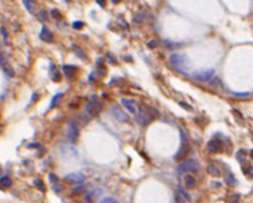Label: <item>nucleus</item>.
Masks as SVG:
<instances>
[{
  "label": "nucleus",
  "instance_id": "32",
  "mask_svg": "<svg viewBox=\"0 0 253 203\" xmlns=\"http://www.w3.org/2000/svg\"><path fill=\"white\" fill-rule=\"evenodd\" d=\"M53 190L56 193H60L61 191H62V185L61 184H58V183H56V184H54V187H53Z\"/></svg>",
  "mask_w": 253,
  "mask_h": 203
},
{
  "label": "nucleus",
  "instance_id": "4",
  "mask_svg": "<svg viewBox=\"0 0 253 203\" xmlns=\"http://www.w3.org/2000/svg\"><path fill=\"white\" fill-rule=\"evenodd\" d=\"M100 110H102V104H100L98 97L96 95H92L89 102L86 104V112L91 116H96L98 115Z\"/></svg>",
  "mask_w": 253,
  "mask_h": 203
},
{
  "label": "nucleus",
  "instance_id": "29",
  "mask_svg": "<svg viewBox=\"0 0 253 203\" xmlns=\"http://www.w3.org/2000/svg\"><path fill=\"white\" fill-rule=\"evenodd\" d=\"M100 203H118V201L115 199H113V197H105V199L102 200Z\"/></svg>",
  "mask_w": 253,
  "mask_h": 203
},
{
  "label": "nucleus",
  "instance_id": "38",
  "mask_svg": "<svg viewBox=\"0 0 253 203\" xmlns=\"http://www.w3.org/2000/svg\"><path fill=\"white\" fill-rule=\"evenodd\" d=\"M235 95H237V96H241V97H246L249 96V93H234Z\"/></svg>",
  "mask_w": 253,
  "mask_h": 203
},
{
  "label": "nucleus",
  "instance_id": "31",
  "mask_svg": "<svg viewBox=\"0 0 253 203\" xmlns=\"http://www.w3.org/2000/svg\"><path fill=\"white\" fill-rule=\"evenodd\" d=\"M49 180L51 181V183H55V184H56V183H58V178H57V176L55 175V174H53V172H51V174H49Z\"/></svg>",
  "mask_w": 253,
  "mask_h": 203
},
{
  "label": "nucleus",
  "instance_id": "21",
  "mask_svg": "<svg viewBox=\"0 0 253 203\" xmlns=\"http://www.w3.org/2000/svg\"><path fill=\"white\" fill-rule=\"evenodd\" d=\"M177 191H178V194L180 195L182 199H184L185 201H191V197H189V195H188L187 193H186V191H185L184 188L181 187V186H178V188H177Z\"/></svg>",
  "mask_w": 253,
  "mask_h": 203
},
{
  "label": "nucleus",
  "instance_id": "28",
  "mask_svg": "<svg viewBox=\"0 0 253 203\" xmlns=\"http://www.w3.org/2000/svg\"><path fill=\"white\" fill-rule=\"evenodd\" d=\"M86 190V186H78V187H75V188H73V191H72V193L73 194H76V193H82V192Z\"/></svg>",
  "mask_w": 253,
  "mask_h": 203
},
{
  "label": "nucleus",
  "instance_id": "1",
  "mask_svg": "<svg viewBox=\"0 0 253 203\" xmlns=\"http://www.w3.org/2000/svg\"><path fill=\"white\" fill-rule=\"evenodd\" d=\"M157 115H159V112H157V110H155L154 107L139 105L136 120H137V122L140 126H147V125H150L152 121H154V120L156 119Z\"/></svg>",
  "mask_w": 253,
  "mask_h": 203
},
{
  "label": "nucleus",
  "instance_id": "14",
  "mask_svg": "<svg viewBox=\"0 0 253 203\" xmlns=\"http://www.w3.org/2000/svg\"><path fill=\"white\" fill-rule=\"evenodd\" d=\"M50 78H51V80H53V81H60V80H61L60 71L57 70L56 65H54V64H51V65H50Z\"/></svg>",
  "mask_w": 253,
  "mask_h": 203
},
{
  "label": "nucleus",
  "instance_id": "3",
  "mask_svg": "<svg viewBox=\"0 0 253 203\" xmlns=\"http://www.w3.org/2000/svg\"><path fill=\"white\" fill-rule=\"evenodd\" d=\"M198 170H200V163L195 159L186 160L185 162H182L177 167V172L179 175L185 174V172H197Z\"/></svg>",
  "mask_w": 253,
  "mask_h": 203
},
{
  "label": "nucleus",
  "instance_id": "22",
  "mask_svg": "<svg viewBox=\"0 0 253 203\" xmlns=\"http://www.w3.org/2000/svg\"><path fill=\"white\" fill-rule=\"evenodd\" d=\"M37 17H38V19H39V21H41V22H46V21L48 19L47 12H46L45 9L40 10V12H39V14H37Z\"/></svg>",
  "mask_w": 253,
  "mask_h": 203
},
{
  "label": "nucleus",
  "instance_id": "5",
  "mask_svg": "<svg viewBox=\"0 0 253 203\" xmlns=\"http://www.w3.org/2000/svg\"><path fill=\"white\" fill-rule=\"evenodd\" d=\"M216 74V71L214 69H205V70H201V71L194 72L192 77L193 79H195L196 81H201V82H206L210 81L211 79L213 78V75Z\"/></svg>",
  "mask_w": 253,
  "mask_h": 203
},
{
  "label": "nucleus",
  "instance_id": "12",
  "mask_svg": "<svg viewBox=\"0 0 253 203\" xmlns=\"http://www.w3.org/2000/svg\"><path fill=\"white\" fill-rule=\"evenodd\" d=\"M121 104L125 109L128 110L129 112L134 114L137 112V109H136V102L134 99H128V98H122L121 99Z\"/></svg>",
  "mask_w": 253,
  "mask_h": 203
},
{
  "label": "nucleus",
  "instance_id": "15",
  "mask_svg": "<svg viewBox=\"0 0 253 203\" xmlns=\"http://www.w3.org/2000/svg\"><path fill=\"white\" fill-rule=\"evenodd\" d=\"M12 186V179L7 176H3L0 178V188L1 190H5V188H8Z\"/></svg>",
  "mask_w": 253,
  "mask_h": 203
},
{
  "label": "nucleus",
  "instance_id": "35",
  "mask_svg": "<svg viewBox=\"0 0 253 203\" xmlns=\"http://www.w3.org/2000/svg\"><path fill=\"white\" fill-rule=\"evenodd\" d=\"M180 106L181 107H184V109H186V110H188V111H192V106H189V104H187V103H184V102H180Z\"/></svg>",
  "mask_w": 253,
  "mask_h": 203
},
{
  "label": "nucleus",
  "instance_id": "2",
  "mask_svg": "<svg viewBox=\"0 0 253 203\" xmlns=\"http://www.w3.org/2000/svg\"><path fill=\"white\" fill-rule=\"evenodd\" d=\"M170 64H171L175 70H177L180 73H185L186 71L192 67V63L189 61V58L187 57V55L180 53H173L170 56Z\"/></svg>",
  "mask_w": 253,
  "mask_h": 203
},
{
  "label": "nucleus",
  "instance_id": "9",
  "mask_svg": "<svg viewBox=\"0 0 253 203\" xmlns=\"http://www.w3.org/2000/svg\"><path fill=\"white\" fill-rule=\"evenodd\" d=\"M112 112H113V114H114V116H115V118L119 120V121L128 122L129 120H130V119H129L128 114H125V113L123 112V111H122L119 106H116V105H113V106H112Z\"/></svg>",
  "mask_w": 253,
  "mask_h": 203
},
{
  "label": "nucleus",
  "instance_id": "17",
  "mask_svg": "<svg viewBox=\"0 0 253 203\" xmlns=\"http://www.w3.org/2000/svg\"><path fill=\"white\" fill-rule=\"evenodd\" d=\"M23 3L25 5V7H26V9H28L29 12L31 13V14H34L35 13V3L34 1H31V0H24Z\"/></svg>",
  "mask_w": 253,
  "mask_h": 203
},
{
  "label": "nucleus",
  "instance_id": "41",
  "mask_svg": "<svg viewBox=\"0 0 253 203\" xmlns=\"http://www.w3.org/2000/svg\"><path fill=\"white\" fill-rule=\"evenodd\" d=\"M250 155H251V158H252V160H253V150H251V152H250Z\"/></svg>",
  "mask_w": 253,
  "mask_h": 203
},
{
  "label": "nucleus",
  "instance_id": "42",
  "mask_svg": "<svg viewBox=\"0 0 253 203\" xmlns=\"http://www.w3.org/2000/svg\"><path fill=\"white\" fill-rule=\"evenodd\" d=\"M252 137H253V134H252Z\"/></svg>",
  "mask_w": 253,
  "mask_h": 203
},
{
  "label": "nucleus",
  "instance_id": "13",
  "mask_svg": "<svg viewBox=\"0 0 253 203\" xmlns=\"http://www.w3.org/2000/svg\"><path fill=\"white\" fill-rule=\"evenodd\" d=\"M76 71H78V67L74 65H63V72L67 78H72Z\"/></svg>",
  "mask_w": 253,
  "mask_h": 203
},
{
  "label": "nucleus",
  "instance_id": "20",
  "mask_svg": "<svg viewBox=\"0 0 253 203\" xmlns=\"http://www.w3.org/2000/svg\"><path fill=\"white\" fill-rule=\"evenodd\" d=\"M225 181L227 183L228 185H237V180H236V178H235V176L231 174V172H229L228 176L226 177Z\"/></svg>",
  "mask_w": 253,
  "mask_h": 203
},
{
  "label": "nucleus",
  "instance_id": "19",
  "mask_svg": "<svg viewBox=\"0 0 253 203\" xmlns=\"http://www.w3.org/2000/svg\"><path fill=\"white\" fill-rule=\"evenodd\" d=\"M62 96H63L62 93H58V94H56L55 96L53 97V99H51V103H50V109H53V107L57 106V104H58L60 99L62 98Z\"/></svg>",
  "mask_w": 253,
  "mask_h": 203
},
{
  "label": "nucleus",
  "instance_id": "6",
  "mask_svg": "<svg viewBox=\"0 0 253 203\" xmlns=\"http://www.w3.org/2000/svg\"><path fill=\"white\" fill-rule=\"evenodd\" d=\"M180 131H181V141H182V143H181V146H180V148H179L178 153L175 155V159L176 160L184 159L185 156L187 155L188 148H189V147H188V144H187V138H186V135H185L184 130L181 129Z\"/></svg>",
  "mask_w": 253,
  "mask_h": 203
},
{
  "label": "nucleus",
  "instance_id": "11",
  "mask_svg": "<svg viewBox=\"0 0 253 203\" xmlns=\"http://www.w3.org/2000/svg\"><path fill=\"white\" fill-rule=\"evenodd\" d=\"M208 150L212 153H219L222 150V144L221 142H219L218 139H211L208 143Z\"/></svg>",
  "mask_w": 253,
  "mask_h": 203
},
{
  "label": "nucleus",
  "instance_id": "33",
  "mask_svg": "<svg viewBox=\"0 0 253 203\" xmlns=\"http://www.w3.org/2000/svg\"><path fill=\"white\" fill-rule=\"evenodd\" d=\"M0 30H1V33H3V44L7 45V31H6V29L1 28Z\"/></svg>",
  "mask_w": 253,
  "mask_h": 203
},
{
  "label": "nucleus",
  "instance_id": "26",
  "mask_svg": "<svg viewBox=\"0 0 253 203\" xmlns=\"http://www.w3.org/2000/svg\"><path fill=\"white\" fill-rule=\"evenodd\" d=\"M72 28L75 29V30H80V29L83 28V22H81V21H75V22H73Z\"/></svg>",
  "mask_w": 253,
  "mask_h": 203
},
{
  "label": "nucleus",
  "instance_id": "37",
  "mask_svg": "<svg viewBox=\"0 0 253 203\" xmlns=\"http://www.w3.org/2000/svg\"><path fill=\"white\" fill-rule=\"evenodd\" d=\"M230 203H238V196H237V195H231Z\"/></svg>",
  "mask_w": 253,
  "mask_h": 203
},
{
  "label": "nucleus",
  "instance_id": "18",
  "mask_svg": "<svg viewBox=\"0 0 253 203\" xmlns=\"http://www.w3.org/2000/svg\"><path fill=\"white\" fill-rule=\"evenodd\" d=\"M185 185H186L187 188H194V186H195V178H194L193 176L187 175L185 177Z\"/></svg>",
  "mask_w": 253,
  "mask_h": 203
},
{
  "label": "nucleus",
  "instance_id": "24",
  "mask_svg": "<svg viewBox=\"0 0 253 203\" xmlns=\"http://www.w3.org/2000/svg\"><path fill=\"white\" fill-rule=\"evenodd\" d=\"M34 185L35 186H37L38 188H39V190H40L41 192H45L46 191V188H45V185H44V181L41 180L40 178H37L34 180Z\"/></svg>",
  "mask_w": 253,
  "mask_h": 203
},
{
  "label": "nucleus",
  "instance_id": "7",
  "mask_svg": "<svg viewBox=\"0 0 253 203\" xmlns=\"http://www.w3.org/2000/svg\"><path fill=\"white\" fill-rule=\"evenodd\" d=\"M67 136H69L70 141L72 143H75L79 138V127L76 122H70L69 129H67Z\"/></svg>",
  "mask_w": 253,
  "mask_h": 203
},
{
  "label": "nucleus",
  "instance_id": "10",
  "mask_svg": "<svg viewBox=\"0 0 253 203\" xmlns=\"http://www.w3.org/2000/svg\"><path fill=\"white\" fill-rule=\"evenodd\" d=\"M40 39L41 40L46 41V42H53L54 41V33L50 31L47 26H42L40 32Z\"/></svg>",
  "mask_w": 253,
  "mask_h": 203
},
{
  "label": "nucleus",
  "instance_id": "40",
  "mask_svg": "<svg viewBox=\"0 0 253 203\" xmlns=\"http://www.w3.org/2000/svg\"><path fill=\"white\" fill-rule=\"evenodd\" d=\"M96 3H99V5H100V6H102V7L105 6V5H104V3H104V1H99V0H97Z\"/></svg>",
  "mask_w": 253,
  "mask_h": 203
},
{
  "label": "nucleus",
  "instance_id": "23",
  "mask_svg": "<svg viewBox=\"0 0 253 203\" xmlns=\"http://www.w3.org/2000/svg\"><path fill=\"white\" fill-rule=\"evenodd\" d=\"M164 46H166V49H175V48H177V47H180L181 45L180 44H173L172 41H170V40H166L164 41Z\"/></svg>",
  "mask_w": 253,
  "mask_h": 203
},
{
  "label": "nucleus",
  "instance_id": "34",
  "mask_svg": "<svg viewBox=\"0 0 253 203\" xmlns=\"http://www.w3.org/2000/svg\"><path fill=\"white\" fill-rule=\"evenodd\" d=\"M175 201H176V203H185V200L182 199V197L179 195L178 193L176 194V196H175Z\"/></svg>",
  "mask_w": 253,
  "mask_h": 203
},
{
  "label": "nucleus",
  "instance_id": "30",
  "mask_svg": "<svg viewBox=\"0 0 253 203\" xmlns=\"http://www.w3.org/2000/svg\"><path fill=\"white\" fill-rule=\"evenodd\" d=\"M74 51H75V54H76L78 56H80L81 58H83V60H86V58H87V56L84 55V53L82 51L81 49H80V48H76V50H74Z\"/></svg>",
  "mask_w": 253,
  "mask_h": 203
},
{
  "label": "nucleus",
  "instance_id": "43",
  "mask_svg": "<svg viewBox=\"0 0 253 203\" xmlns=\"http://www.w3.org/2000/svg\"><path fill=\"white\" fill-rule=\"evenodd\" d=\"M0 171H1V169H0Z\"/></svg>",
  "mask_w": 253,
  "mask_h": 203
},
{
  "label": "nucleus",
  "instance_id": "27",
  "mask_svg": "<svg viewBox=\"0 0 253 203\" xmlns=\"http://www.w3.org/2000/svg\"><path fill=\"white\" fill-rule=\"evenodd\" d=\"M51 15H53L54 19H62V15H61V13L58 12L57 9H53V10H51Z\"/></svg>",
  "mask_w": 253,
  "mask_h": 203
},
{
  "label": "nucleus",
  "instance_id": "36",
  "mask_svg": "<svg viewBox=\"0 0 253 203\" xmlns=\"http://www.w3.org/2000/svg\"><path fill=\"white\" fill-rule=\"evenodd\" d=\"M245 174H246L250 178H253V167H249V170L245 171Z\"/></svg>",
  "mask_w": 253,
  "mask_h": 203
},
{
  "label": "nucleus",
  "instance_id": "8",
  "mask_svg": "<svg viewBox=\"0 0 253 203\" xmlns=\"http://www.w3.org/2000/svg\"><path fill=\"white\" fill-rule=\"evenodd\" d=\"M65 180L72 184H80V183H83L84 176L80 172H71L65 176Z\"/></svg>",
  "mask_w": 253,
  "mask_h": 203
},
{
  "label": "nucleus",
  "instance_id": "39",
  "mask_svg": "<svg viewBox=\"0 0 253 203\" xmlns=\"http://www.w3.org/2000/svg\"><path fill=\"white\" fill-rule=\"evenodd\" d=\"M148 47H150V48H155V47H156V42H155L154 40H152L150 44H148Z\"/></svg>",
  "mask_w": 253,
  "mask_h": 203
},
{
  "label": "nucleus",
  "instance_id": "16",
  "mask_svg": "<svg viewBox=\"0 0 253 203\" xmlns=\"http://www.w3.org/2000/svg\"><path fill=\"white\" fill-rule=\"evenodd\" d=\"M206 171L209 172L211 176H213V177H219L220 176V170L214 164H209L208 168H206Z\"/></svg>",
  "mask_w": 253,
  "mask_h": 203
},
{
  "label": "nucleus",
  "instance_id": "25",
  "mask_svg": "<svg viewBox=\"0 0 253 203\" xmlns=\"http://www.w3.org/2000/svg\"><path fill=\"white\" fill-rule=\"evenodd\" d=\"M236 158H237V160L240 161V162H243L244 160H245V151L244 150L240 151V152L237 153V155H236Z\"/></svg>",
  "mask_w": 253,
  "mask_h": 203
}]
</instances>
